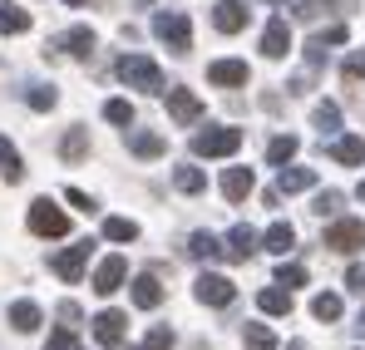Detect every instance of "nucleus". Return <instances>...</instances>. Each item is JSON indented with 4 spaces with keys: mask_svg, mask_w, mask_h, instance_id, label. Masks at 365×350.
<instances>
[{
    "mask_svg": "<svg viewBox=\"0 0 365 350\" xmlns=\"http://www.w3.org/2000/svg\"><path fill=\"white\" fill-rule=\"evenodd\" d=\"M114 74H119L128 89H143V94H163V69L153 64L148 55H123L114 64Z\"/></svg>",
    "mask_w": 365,
    "mask_h": 350,
    "instance_id": "f257e3e1",
    "label": "nucleus"
},
{
    "mask_svg": "<svg viewBox=\"0 0 365 350\" xmlns=\"http://www.w3.org/2000/svg\"><path fill=\"white\" fill-rule=\"evenodd\" d=\"M237 148H242V128H232V123H217V128L192 133V153L197 158H232Z\"/></svg>",
    "mask_w": 365,
    "mask_h": 350,
    "instance_id": "f03ea898",
    "label": "nucleus"
},
{
    "mask_svg": "<svg viewBox=\"0 0 365 350\" xmlns=\"http://www.w3.org/2000/svg\"><path fill=\"white\" fill-rule=\"evenodd\" d=\"M153 35H158L173 55H187V50H192V25H187L182 10H158V15H153Z\"/></svg>",
    "mask_w": 365,
    "mask_h": 350,
    "instance_id": "7ed1b4c3",
    "label": "nucleus"
},
{
    "mask_svg": "<svg viewBox=\"0 0 365 350\" xmlns=\"http://www.w3.org/2000/svg\"><path fill=\"white\" fill-rule=\"evenodd\" d=\"M30 232L35 237H64L69 232V217H64L50 197H35V202H30Z\"/></svg>",
    "mask_w": 365,
    "mask_h": 350,
    "instance_id": "20e7f679",
    "label": "nucleus"
},
{
    "mask_svg": "<svg viewBox=\"0 0 365 350\" xmlns=\"http://www.w3.org/2000/svg\"><path fill=\"white\" fill-rule=\"evenodd\" d=\"M321 247H331V252H356V247H365V217H341V222H331L326 237H321Z\"/></svg>",
    "mask_w": 365,
    "mask_h": 350,
    "instance_id": "39448f33",
    "label": "nucleus"
},
{
    "mask_svg": "<svg viewBox=\"0 0 365 350\" xmlns=\"http://www.w3.org/2000/svg\"><path fill=\"white\" fill-rule=\"evenodd\" d=\"M192 296H197L202 306H232L237 287H232L227 277H217V272H202V277L192 282Z\"/></svg>",
    "mask_w": 365,
    "mask_h": 350,
    "instance_id": "423d86ee",
    "label": "nucleus"
},
{
    "mask_svg": "<svg viewBox=\"0 0 365 350\" xmlns=\"http://www.w3.org/2000/svg\"><path fill=\"white\" fill-rule=\"evenodd\" d=\"M89 252H94V242H74L69 252H60L50 267H55V277L60 282H79L84 277V267H89Z\"/></svg>",
    "mask_w": 365,
    "mask_h": 350,
    "instance_id": "0eeeda50",
    "label": "nucleus"
},
{
    "mask_svg": "<svg viewBox=\"0 0 365 350\" xmlns=\"http://www.w3.org/2000/svg\"><path fill=\"white\" fill-rule=\"evenodd\" d=\"M168 118L182 123V128H192V123L202 118V99H197L192 89H168Z\"/></svg>",
    "mask_w": 365,
    "mask_h": 350,
    "instance_id": "6e6552de",
    "label": "nucleus"
},
{
    "mask_svg": "<svg viewBox=\"0 0 365 350\" xmlns=\"http://www.w3.org/2000/svg\"><path fill=\"white\" fill-rule=\"evenodd\" d=\"M287 50H292V25H287L282 15H272L267 30H262V55L267 59H287Z\"/></svg>",
    "mask_w": 365,
    "mask_h": 350,
    "instance_id": "1a4fd4ad",
    "label": "nucleus"
},
{
    "mask_svg": "<svg viewBox=\"0 0 365 350\" xmlns=\"http://www.w3.org/2000/svg\"><path fill=\"white\" fill-rule=\"evenodd\" d=\"M252 79V69H247V59H212L207 64V84H222V89H237Z\"/></svg>",
    "mask_w": 365,
    "mask_h": 350,
    "instance_id": "9d476101",
    "label": "nucleus"
},
{
    "mask_svg": "<svg viewBox=\"0 0 365 350\" xmlns=\"http://www.w3.org/2000/svg\"><path fill=\"white\" fill-rule=\"evenodd\" d=\"M123 277H128V262H123V257H104V262L94 267V292L114 296L123 287Z\"/></svg>",
    "mask_w": 365,
    "mask_h": 350,
    "instance_id": "9b49d317",
    "label": "nucleus"
},
{
    "mask_svg": "<svg viewBox=\"0 0 365 350\" xmlns=\"http://www.w3.org/2000/svg\"><path fill=\"white\" fill-rule=\"evenodd\" d=\"M123 326H128L123 311H99V316H94V341L109 346V350H119L123 346Z\"/></svg>",
    "mask_w": 365,
    "mask_h": 350,
    "instance_id": "f8f14e48",
    "label": "nucleus"
},
{
    "mask_svg": "<svg viewBox=\"0 0 365 350\" xmlns=\"http://www.w3.org/2000/svg\"><path fill=\"white\" fill-rule=\"evenodd\" d=\"M331 158L346 163V168H361L365 163V138H356V133H336V138H331Z\"/></svg>",
    "mask_w": 365,
    "mask_h": 350,
    "instance_id": "ddd939ff",
    "label": "nucleus"
},
{
    "mask_svg": "<svg viewBox=\"0 0 365 350\" xmlns=\"http://www.w3.org/2000/svg\"><path fill=\"white\" fill-rule=\"evenodd\" d=\"M55 50H64V55H74V59H89V55H94V30H89V25L64 30L60 40H55Z\"/></svg>",
    "mask_w": 365,
    "mask_h": 350,
    "instance_id": "4468645a",
    "label": "nucleus"
},
{
    "mask_svg": "<svg viewBox=\"0 0 365 350\" xmlns=\"http://www.w3.org/2000/svg\"><path fill=\"white\" fill-rule=\"evenodd\" d=\"M212 25L222 30V35H237L247 25V5L242 0H217V10H212Z\"/></svg>",
    "mask_w": 365,
    "mask_h": 350,
    "instance_id": "2eb2a0df",
    "label": "nucleus"
},
{
    "mask_svg": "<svg viewBox=\"0 0 365 350\" xmlns=\"http://www.w3.org/2000/svg\"><path fill=\"white\" fill-rule=\"evenodd\" d=\"M30 30V10L20 0H0V35H25Z\"/></svg>",
    "mask_w": 365,
    "mask_h": 350,
    "instance_id": "dca6fc26",
    "label": "nucleus"
},
{
    "mask_svg": "<svg viewBox=\"0 0 365 350\" xmlns=\"http://www.w3.org/2000/svg\"><path fill=\"white\" fill-rule=\"evenodd\" d=\"M252 187H257L252 168H227V173H222V197H227V202H242Z\"/></svg>",
    "mask_w": 365,
    "mask_h": 350,
    "instance_id": "f3484780",
    "label": "nucleus"
},
{
    "mask_svg": "<svg viewBox=\"0 0 365 350\" xmlns=\"http://www.w3.org/2000/svg\"><path fill=\"white\" fill-rule=\"evenodd\" d=\"M257 242H262V237L252 232V227H247V222H237V227H232V232H227V257H237V262H247V257H252V252H257Z\"/></svg>",
    "mask_w": 365,
    "mask_h": 350,
    "instance_id": "a211bd4d",
    "label": "nucleus"
},
{
    "mask_svg": "<svg viewBox=\"0 0 365 350\" xmlns=\"http://www.w3.org/2000/svg\"><path fill=\"white\" fill-rule=\"evenodd\" d=\"M326 45H346V25H331V30L311 35V45H306V59H311V64H321V59H326Z\"/></svg>",
    "mask_w": 365,
    "mask_h": 350,
    "instance_id": "6ab92c4d",
    "label": "nucleus"
},
{
    "mask_svg": "<svg viewBox=\"0 0 365 350\" xmlns=\"http://www.w3.org/2000/svg\"><path fill=\"white\" fill-rule=\"evenodd\" d=\"M262 247H267V252H277V257H287V252L297 247L292 222H272V227H267V237H262Z\"/></svg>",
    "mask_w": 365,
    "mask_h": 350,
    "instance_id": "aec40b11",
    "label": "nucleus"
},
{
    "mask_svg": "<svg viewBox=\"0 0 365 350\" xmlns=\"http://www.w3.org/2000/svg\"><path fill=\"white\" fill-rule=\"evenodd\" d=\"M40 321H45V316H40L35 301H15V306H10V326H15V331L30 336V331H40Z\"/></svg>",
    "mask_w": 365,
    "mask_h": 350,
    "instance_id": "412c9836",
    "label": "nucleus"
},
{
    "mask_svg": "<svg viewBox=\"0 0 365 350\" xmlns=\"http://www.w3.org/2000/svg\"><path fill=\"white\" fill-rule=\"evenodd\" d=\"M187 252H192L197 262H217L227 247H222V242H217L212 232H192V237H187Z\"/></svg>",
    "mask_w": 365,
    "mask_h": 350,
    "instance_id": "4be33fe9",
    "label": "nucleus"
},
{
    "mask_svg": "<svg viewBox=\"0 0 365 350\" xmlns=\"http://www.w3.org/2000/svg\"><path fill=\"white\" fill-rule=\"evenodd\" d=\"M306 187H316V168H282L277 192H306Z\"/></svg>",
    "mask_w": 365,
    "mask_h": 350,
    "instance_id": "5701e85b",
    "label": "nucleus"
},
{
    "mask_svg": "<svg viewBox=\"0 0 365 350\" xmlns=\"http://www.w3.org/2000/svg\"><path fill=\"white\" fill-rule=\"evenodd\" d=\"M158 301H163V287H158V277H133V306L153 311Z\"/></svg>",
    "mask_w": 365,
    "mask_h": 350,
    "instance_id": "b1692460",
    "label": "nucleus"
},
{
    "mask_svg": "<svg viewBox=\"0 0 365 350\" xmlns=\"http://www.w3.org/2000/svg\"><path fill=\"white\" fill-rule=\"evenodd\" d=\"M297 148H302V143H297L292 133H282V138H272V143H267V163H272V168H287V163L297 158Z\"/></svg>",
    "mask_w": 365,
    "mask_h": 350,
    "instance_id": "393cba45",
    "label": "nucleus"
},
{
    "mask_svg": "<svg viewBox=\"0 0 365 350\" xmlns=\"http://www.w3.org/2000/svg\"><path fill=\"white\" fill-rule=\"evenodd\" d=\"M0 173H5V182H20L25 177V163H20V153H15V143L0 133Z\"/></svg>",
    "mask_w": 365,
    "mask_h": 350,
    "instance_id": "a878e982",
    "label": "nucleus"
},
{
    "mask_svg": "<svg viewBox=\"0 0 365 350\" xmlns=\"http://www.w3.org/2000/svg\"><path fill=\"white\" fill-rule=\"evenodd\" d=\"M316 128H321V138H336V133H341V104H331V99H326V104H316Z\"/></svg>",
    "mask_w": 365,
    "mask_h": 350,
    "instance_id": "bb28decb",
    "label": "nucleus"
},
{
    "mask_svg": "<svg viewBox=\"0 0 365 350\" xmlns=\"http://www.w3.org/2000/svg\"><path fill=\"white\" fill-rule=\"evenodd\" d=\"M257 306H262L267 316H292V292H282V287H267V292L257 296Z\"/></svg>",
    "mask_w": 365,
    "mask_h": 350,
    "instance_id": "cd10ccee",
    "label": "nucleus"
},
{
    "mask_svg": "<svg viewBox=\"0 0 365 350\" xmlns=\"http://www.w3.org/2000/svg\"><path fill=\"white\" fill-rule=\"evenodd\" d=\"M128 153H133V158H158V153H163V138L138 128V133H128Z\"/></svg>",
    "mask_w": 365,
    "mask_h": 350,
    "instance_id": "c85d7f7f",
    "label": "nucleus"
},
{
    "mask_svg": "<svg viewBox=\"0 0 365 350\" xmlns=\"http://www.w3.org/2000/svg\"><path fill=\"white\" fill-rule=\"evenodd\" d=\"M173 187H178V192H202L207 177H202V168H192V163H178V168H173Z\"/></svg>",
    "mask_w": 365,
    "mask_h": 350,
    "instance_id": "c756f323",
    "label": "nucleus"
},
{
    "mask_svg": "<svg viewBox=\"0 0 365 350\" xmlns=\"http://www.w3.org/2000/svg\"><path fill=\"white\" fill-rule=\"evenodd\" d=\"M242 341H247V350H277V336H272V326H262V321H247Z\"/></svg>",
    "mask_w": 365,
    "mask_h": 350,
    "instance_id": "7c9ffc66",
    "label": "nucleus"
},
{
    "mask_svg": "<svg viewBox=\"0 0 365 350\" xmlns=\"http://www.w3.org/2000/svg\"><path fill=\"white\" fill-rule=\"evenodd\" d=\"M60 153L69 158V163H79V158L89 153V133H84V128H69V133H64V143H60Z\"/></svg>",
    "mask_w": 365,
    "mask_h": 350,
    "instance_id": "2f4dec72",
    "label": "nucleus"
},
{
    "mask_svg": "<svg viewBox=\"0 0 365 350\" xmlns=\"http://www.w3.org/2000/svg\"><path fill=\"white\" fill-rule=\"evenodd\" d=\"M311 316H316V321H341V296L321 292L316 301H311Z\"/></svg>",
    "mask_w": 365,
    "mask_h": 350,
    "instance_id": "473e14b6",
    "label": "nucleus"
},
{
    "mask_svg": "<svg viewBox=\"0 0 365 350\" xmlns=\"http://www.w3.org/2000/svg\"><path fill=\"white\" fill-rule=\"evenodd\" d=\"M104 237H109V242H133V237H138V222H133V217H109V222H104Z\"/></svg>",
    "mask_w": 365,
    "mask_h": 350,
    "instance_id": "72a5a7b5",
    "label": "nucleus"
},
{
    "mask_svg": "<svg viewBox=\"0 0 365 350\" xmlns=\"http://www.w3.org/2000/svg\"><path fill=\"white\" fill-rule=\"evenodd\" d=\"M25 99H30V109H35V114H50V109L60 104V94H55L50 84H35V89H30Z\"/></svg>",
    "mask_w": 365,
    "mask_h": 350,
    "instance_id": "f704fd0d",
    "label": "nucleus"
},
{
    "mask_svg": "<svg viewBox=\"0 0 365 350\" xmlns=\"http://www.w3.org/2000/svg\"><path fill=\"white\" fill-rule=\"evenodd\" d=\"M104 118L119 123V128H128V123H133V104H128V99H109V104H104Z\"/></svg>",
    "mask_w": 365,
    "mask_h": 350,
    "instance_id": "c9c22d12",
    "label": "nucleus"
},
{
    "mask_svg": "<svg viewBox=\"0 0 365 350\" xmlns=\"http://www.w3.org/2000/svg\"><path fill=\"white\" fill-rule=\"evenodd\" d=\"M311 212H316V217H331V212H341V192H336V187H326V192H316V202H311Z\"/></svg>",
    "mask_w": 365,
    "mask_h": 350,
    "instance_id": "e433bc0d",
    "label": "nucleus"
},
{
    "mask_svg": "<svg viewBox=\"0 0 365 350\" xmlns=\"http://www.w3.org/2000/svg\"><path fill=\"white\" fill-rule=\"evenodd\" d=\"M277 287H287V292H292V287H306V267H297V262L287 267V262H282V267H277Z\"/></svg>",
    "mask_w": 365,
    "mask_h": 350,
    "instance_id": "4c0bfd02",
    "label": "nucleus"
},
{
    "mask_svg": "<svg viewBox=\"0 0 365 350\" xmlns=\"http://www.w3.org/2000/svg\"><path fill=\"white\" fill-rule=\"evenodd\" d=\"M143 350H173V331H168V326H153V331L143 336Z\"/></svg>",
    "mask_w": 365,
    "mask_h": 350,
    "instance_id": "58836bf2",
    "label": "nucleus"
},
{
    "mask_svg": "<svg viewBox=\"0 0 365 350\" xmlns=\"http://www.w3.org/2000/svg\"><path fill=\"white\" fill-rule=\"evenodd\" d=\"M45 350H79V336H74V331H55V336L45 341Z\"/></svg>",
    "mask_w": 365,
    "mask_h": 350,
    "instance_id": "ea45409f",
    "label": "nucleus"
},
{
    "mask_svg": "<svg viewBox=\"0 0 365 350\" xmlns=\"http://www.w3.org/2000/svg\"><path fill=\"white\" fill-rule=\"evenodd\" d=\"M346 79H365V50H351L346 55Z\"/></svg>",
    "mask_w": 365,
    "mask_h": 350,
    "instance_id": "a19ab883",
    "label": "nucleus"
},
{
    "mask_svg": "<svg viewBox=\"0 0 365 350\" xmlns=\"http://www.w3.org/2000/svg\"><path fill=\"white\" fill-rule=\"evenodd\" d=\"M64 197H69L79 212H94V197H89V192H79V187H64Z\"/></svg>",
    "mask_w": 365,
    "mask_h": 350,
    "instance_id": "79ce46f5",
    "label": "nucleus"
},
{
    "mask_svg": "<svg viewBox=\"0 0 365 350\" xmlns=\"http://www.w3.org/2000/svg\"><path fill=\"white\" fill-rule=\"evenodd\" d=\"M346 287H351V292H365V267H351V272H346Z\"/></svg>",
    "mask_w": 365,
    "mask_h": 350,
    "instance_id": "37998d69",
    "label": "nucleus"
},
{
    "mask_svg": "<svg viewBox=\"0 0 365 350\" xmlns=\"http://www.w3.org/2000/svg\"><path fill=\"white\" fill-rule=\"evenodd\" d=\"M60 321H64V326H74V321H79V306H74V301H60Z\"/></svg>",
    "mask_w": 365,
    "mask_h": 350,
    "instance_id": "c03bdc74",
    "label": "nucleus"
},
{
    "mask_svg": "<svg viewBox=\"0 0 365 350\" xmlns=\"http://www.w3.org/2000/svg\"><path fill=\"white\" fill-rule=\"evenodd\" d=\"M356 331H361V336H365V306H361V316H356Z\"/></svg>",
    "mask_w": 365,
    "mask_h": 350,
    "instance_id": "a18cd8bd",
    "label": "nucleus"
},
{
    "mask_svg": "<svg viewBox=\"0 0 365 350\" xmlns=\"http://www.w3.org/2000/svg\"><path fill=\"white\" fill-rule=\"evenodd\" d=\"M287 350H311V346H306V341H292V346H287Z\"/></svg>",
    "mask_w": 365,
    "mask_h": 350,
    "instance_id": "49530a36",
    "label": "nucleus"
},
{
    "mask_svg": "<svg viewBox=\"0 0 365 350\" xmlns=\"http://www.w3.org/2000/svg\"><path fill=\"white\" fill-rule=\"evenodd\" d=\"M64 5H89V0H64Z\"/></svg>",
    "mask_w": 365,
    "mask_h": 350,
    "instance_id": "de8ad7c7",
    "label": "nucleus"
},
{
    "mask_svg": "<svg viewBox=\"0 0 365 350\" xmlns=\"http://www.w3.org/2000/svg\"><path fill=\"white\" fill-rule=\"evenodd\" d=\"M361 202H365V182H361Z\"/></svg>",
    "mask_w": 365,
    "mask_h": 350,
    "instance_id": "09e8293b",
    "label": "nucleus"
},
{
    "mask_svg": "<svg viewBox=\"0 0 365 350\" xmlns=\"http://www.w3.org/2000/svg\"><path fill=\"white\" fill-rule=\"evenodd\" d=\"M138 5H148V0H138Z\"/></svg>",
    "mask_w": 365,
    "mask_h": 350,
    "instance_id": "8fccbe9b",
    "label": "nucleus"
}]
</instances>
